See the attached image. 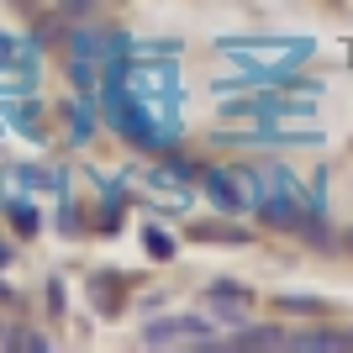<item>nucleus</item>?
Here are the masks:
<instances>
[{
  "instance_id": "obj_10",
  "label": "nucleus",
  "mask_w": 353,
  "mask_h": 353,
  "mask_svg": "<svg viewBox=\"0 0 353 353\" xmlns=\"http://www.w3.org/2000/svg\"><path fill=\"white\" fill-rule=\"evenodd\" d=\"M11 216H16V227H21V232H37V211H32V206H16Z\"/></svg>"
},
{
  "instance_id": "obj_13",
  "label": "nucleus",
  "mask_w": 353,
  "mask_h": 353,
  "mask_svg": "<svg viewBox=\"0 0 353 353\" xmlns=\"http://www.w3.org/2000/svg\"><path fill=\"white\" fill-rule=\"evenodd\" d=\"M6 264H11V248H6V243H0V269H6Z\"/></svg>"
},
{
  "instance_id": "obj_11",
  "label": "nucleus",
  "mask_w": 353,
  "mask_h": 353,
  "mask_svg": "<svg viewBox=\"0 0 353 353\" xmlns=\"http://www.w3.org/2000/svg\"><path fill=\"white\" fill-rule=\"evenodd\" d=\"M285 306H290V311H316V301H306V295H285Z\"/></svg>"
},
{
  "instance_id": "obj_9",
  "label": "nucleus",
  "mask_w": 353,
  "mask_h": 353,
  "mask_svg": "<svg viewBox=\"0 0 353 353\" xmlns=\"http://www.w3.org/2000/svg\"><path fill=\"white\" fill-rule=\"evenodd\" d=\"M195 237H216V243H243L237 227H195Z\"/></svg>"
},
{
  "instance_id": "obj_8",
  "label": "nucleus",
  "mask_w": 353,
  "mask_h": 353,
  "mask_svg": "<svg viewBox=\"0 0 353 353\" xmlns=\"http://www.w3.org/2000/svg\"><path fill=\"white\" fill-rule=\"evenodd\" d=\"M6 348H27V353H48L43 332H6Z\"/></svg>"
},
{
  "instance_id": "obj_12",
  "label": "nucleus",
  "mask_w": 353,
  "mask_h": 353,
  "mask_svg": "<svg viewBox=\"0 0 353 353\" xmlns=\"http://www.w3.org/2000/svg\"><path fill=\"white\" fill-rule=\"evenodd\" d=\"M90 11V0H63V16H85Z\"/></svg>"
},
{
  "instance_id": "obj_4",
  "label": "nucleus",
  "mask_w": 353,
  "mask_h": 353,
  "mask_svg": "<svg viewBox=\"0 0 353 353\" xmlns=\"http://www.w3.org/2000/svg\"><path fill=\"white\" fill-rule=\"evenodd\" d=\"M285 338L290 332H280V327H243L227 348H243V353H269V348H285Z\"/></svg>"
},
{
  "instance_id": "obj_15",
  "label": "nucleus",
  "mask_w": 353,
  "mask_h": 353,
  "mask_svg": "<svg viewBox=\"0 0 353 353\" xmlns=\"http://www.w3.org/2000/svg\"><path fill=\"white\" fill-rule=\"evenodd\" d=\"M348 248H353V232H348Z\"/></svg>"
},
{
  "instance_id": "obj_7",
  "label": "nucleus",
  "mask_w": 353,
  "mask_h": 353,
  "mask_svg": "<svg viewBox=\"0 0 353 353\" xmlns=\"http://www.w3.org/2000/svg\"><path fill=\"white\" fill-rule=\"evenodd\" d=\"M143 248L153 253V259H174V237L163 232V227H148V232H143Z\"/></svg>"
},
{
  "instance_id": "obj_3",
  "label": "nucleus",
  "mask_w": 353,
  "mask_h": 353,
  "mask_svg": "<svg viewBox=\"0 0 353 353\" xmlns=\"http://www.w3.org/2000/svg\"><path fill=\"white\" fill-rule=\"evenodd\" d=\"M259 216L269 227H280V232H295L301 227V206H295L290 195H259Z\"/></svg>"
},
{
  "instance_id": "obj_5",
  "label": "nucleus",
  "mask_w": 353,
  "mask_h": 353,
  "mask_svg": "<svg viewBox=\"0 0 353 353\" xmlns=\"http://www.w3.org/2000/svg\"><path fill=\"white\" fill-rule=\"evenodd\" d=\"M211 306H216L227 322H237V316H243V306H248V290H243V285H232V280H216V285H211Z\"/></svg>"
},
{
  "instance_id": "obj_6",
  "label": "nucleus",
  "mask_w": 353,
  "mask_h": 353,
  "mask_svg": "<svg viewBox=\"0 0 353 353\" xmlns=\"http://www.w3.org/2000/svg\"><path fill=\"white\" fill-rule=\"evenodd\" d=\"M206 195L216 201L221 211H232V216H237L243 206H248V201H243V190H237V185H232L227 174H221V169H211V174H206Z\"/></svg>"
},
{
  "instance_id": "obj_14",
  "label": "nucleus",
  "mask_w": 353,
  "mask_h": 353,
  "mask_svg": "<svg viewBox=\"0 0 353 353\" xmlns=\"http://www.w3.org/2000/svg\"><path fill=\"white\" fill-rule=\"evenodd\" d=\"M32 6H48V0H32Z\"/></svg>"
},
{
  "instance_id": "obj_2",
  "label": "nucleus",
  "mask_w": 353,
  "mask_h": 353,
  "mask_svg": "<svg viewBox=\"0 0 353 353\" xmlns=\"http://www.w3.org/2000/svg\"><path fill=\"white\" fill-rule=\"evenodd\" d=\"M285 348H295V353H338V348H353V332L311 327V332H295V338H285Z\"/></svg>"
},
{
  "instance_id": "obj_1",
  "label": "nucleus",
  "mask_w": 353,
  "mask_h": 353,
  "mask_svg": "<svg viewBox=\"0 0 353 353\" xmlns=\"http://www.w3.org/2000/svg\"><path fill=\"white\" fill-rule=\"evenodd\" d=\"M174 338H211V322L206 316H163V322H148V348H163Z\"/></svg>"
}]
</instances>
